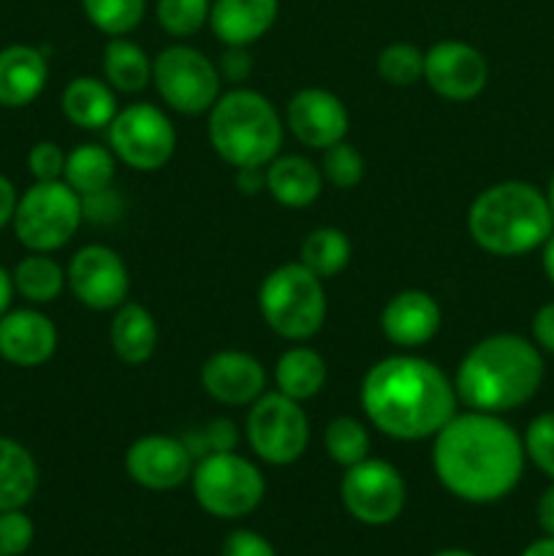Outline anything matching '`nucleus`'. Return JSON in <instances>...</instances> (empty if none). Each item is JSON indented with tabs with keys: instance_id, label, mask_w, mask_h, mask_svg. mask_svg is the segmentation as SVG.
Listing matches in <instances>:
<instances>
[{
	"instance_id": "nucleus-2",
	"label": "nucleus",
	"mask_w": 554,
	"mask_h": 556,
	"mask_svg": "<svg viewBox=\"0 0 554 556\" xmlns=\"http://www.w3.org/2000/svg\"><path fill=\"white\" fill-rule=\"evenodd\" d=\"M362 407L386 438H435L456 416V389L438 364L418 356H389L362 380Z\"/></svg>"
},
{
	"instance_id": "nucleus-41",
	"label": "nucleus",
	"mask_w": 554,
	"mask_h": 556,
	"mask_svg": "<svg viewBox=\"0 0 554 556\" xmlns=\"http://www.w3.org/2000/svg\"><path fill=\"white\" fill-rule=\"evenodd\" d=\"M119 212H123V206H119V199L112 193V188L81 199V215L96 223H112L114 217H119Z\"/></svg>"
},
{
	"instance_id": "nucleus-8",
	"label": "nucleus",
	"mask_w": 554,
	"mask_h": 556,
	"mask_svg": "<svg viewBox=\"0 0 554 556\" xmlns=\"http://www.w3.org/2000/svg\"><path fill=\"white\" fill-rule=\"evenodd\" d=\"M81 195L71 190L63 179L58 182H36L16 201L14 231L16 239L33 253H52L68 244L79 231Z\"/></svg>"
},
{
	"instance_id": "nucleus-24",
	"label": "nucleus",
	"mask_w": 554,
	"mask_h": 556,
	"mask_svg": "<svg viewBox=\"0 0 554 556\" xmlns=\"http://www.w3.org/2000/svg\"><path fill=\"white\" fill-rule=\"evenodd\" d=\"M114 356L128 367L150 362L158 348V324L147 307L136 302H123L112 318L109 329Z\"/></svg>"
},
{
	"instance_id": "nucleus-4",
	"label": "nucleus",
	"mask_w": 554,
	"mask_h": 556,
	"mask_svg": "<svg viewBox=\"0 0 554 556\" xmlns=\"http://www.w3.org/2000/svg\"><path fill=\"white\" fill-rule=\"evenodd\" d=\"M554 231L546 193L508 179L481 190L467 210V233L489 255L516 258L541 248Z\"/></svg>"
},
{
	"instance_id": "nucleus-29",
	"label": "nucleus",
	"mask_w": 554,
	"mask_h": 556,
	"mask_svg": "<svg viewBox=\"0 0 554 556\" xmlns=\"http://www.w3.org/2000/svg\"><path fill=\"white\" fill-rule=\"evenodd\" d=\"M351 239L340 231V228H315L304 237L302 242V258L299 264L307 266L315 277L329 280L337 277L348 264H351Z\"/></svg>"
},
{
	"instance_id": "nucleus-17",
	"label": "nucleus",
	"mask_w": 554,
	"mask_h": 556,
	"mask_svg": "<svg viewBox=\"0 0 554 556\" xmlns=\"http://www.w3.org/2000/svg\"><path fill=\"white\" fill-rule=\"evenodd\" d=\"M201 386L221 405H253L266 389V369L244 351H221L201 367Z\"/></svg>"
},
{
	"instance_id": "nucleus-52",
	"label": "nucleus",
	"mask_w": 554,
	"mask_h": 556,
	"mask_svg": "<svg viewBox=\"0 0 554 556\" xmlns=\"http://www.w3.org/2000/svg\"><path fill=\"white\" fill-rule=\"evenodd\" d=\"M0 556H3V554H0Z\"/></svg>"
},
{
	"instance_id": "nucleus-50",
	"label": "nucleus",
	"mask_w": 554,
	"mask_h": 556,
	"mask_svg": "<svg viewBox=\"0 0 554 556\" xmlns=\"http://www.w3.org/2000/svg\"><path fill=\"white\" fill-rule=\"evenodd\" d=\"M435 556H476V554L465 552V548H445V552H438Z\"/></svg>"
},
{
	"instance_id": "nucleus-22",
	"label": "nucleus",
	"mask_w": 554,
	"mask_h": 556,
	"mask_svg": "<svg viewBox=\"0 0 554 556\" xmlns=\"http://www.w3.org/2000/svg\"><path fill=\"white\" fill-rule=\"evenodd\" d=\"M324 174L313 161L302 155H277L266 166V193L282 206L302 210L318 201Z\"/></svg>"
},
{
	"instance_id": "nucleus-27",
	"label": "nucleus",
	"mask_w": 554,
	"mask_h": 556,
	"mask_svg": "<svg viewBox=\"0 0 554 556\" xmlns=\"http://www.w3.org/2000/svg\"><path fill=\"white\" fill-rule=\"evenodd\" d=\"M103 76L117 92H141L152 81V60L139 43L117 36L103 49Z\"/></svg>"
},
{
	"instance_id": "nucleus-5",
	"label": "nucleus",
	"mask_w": 554,
	"mask_h": 556,
	"mask_svg": "<svg viewBox=\"0 0 554 556\" xmlns=\"http://www.w3.org/2000/svg\"><path fill=\"white\" fill-rule=\"evenodd\" d=\"M210 144L228 166H269L282 147L277 109L261 92L237 87L210 109Z\"/></svg>"
},
{
	"instance_id": "nucleus-13",
	"label": "nucleus",
	"mask_w": 554,
	"mask_h": 556,
	"mask_svg": "<svg viewBox=\"0 0 554 556\" xmlns=\"http://www.w3.org/2000/svg\"><path fill=\"white\" fill-rule=\"evenodd\" d=\"M65 280H68L71 293L85 307L98 309V313L117 309L128 299V266L112 248H103V244H87L79 253H74Z\"/></svg>"
},
{
	"instance_id": "nucleus-37",
	"label": "nucleus",
	"mask_w": 554,
	"mask_h": 556,
	"mask_svg": "<svg viewBox=\"0 0 554 556\" xmlns=\"http://www.w3.org/2000/svg\"><path fill=\"white\" fill-rule=\"evenodd\" d=\"M36 538V527L22 508L3 510L0 514V554L3 556H22L33 546Z\"/></svg>"
},
{
	"instance_id": "nucleus-36",
	"label": "nucleus",
	"mask_w": 554,
	"mask_h": 556,
	"mask_svg": "<svg viewBox=\"0 0 554 556\" xmlns=\"http://www.w3.org/2000/svg\"><path fill=\"white\" fill-rule=\"evenodd\" d=\"M521 443H525L527 459L554 481V413H541L532 418Z\"/></svg>"
},
{
	"instance_id": "nucleus-3",
	"label": "nucleus",
	"mask_w": 554,
	"mask_h": 556,
	"mask_svg": "<svg viewBox=\"0 0 554 556\" xmlns=\"http://www.w3.org/2000/svg\"><path fill=\"white\" fill-rule=\"evenodd\" d=\"M541 348L519 334H492L476 342L456 367V400L470 410L503 413L527 405L543 383Z\"/></svg>"
},
{
	"instance_id": "nucleus-12",
	"label": "nucleus",
	"mask_w": 554,
	"mask_h": 556,
	"mask_svg": "<svg viewBox=\"0 0 554 556\" xmlns=\"http://www.w3.org/2000/svg\"><path fill=\"white\" fill-rule=\"evenodd\" d=\"M340 500L348 514L369 527H383L400 519L407 500L402 472L383 459H362L345 467L340 481Z\"/></svg>"
},
{
	"instance_id": "nucleus-46",
	"label": "nucleus",
	"mask_w": 554,
	"mask_h": 556,
	"mask_svg": "<svg viewBox=\"0 0 554 556\" xmlns=\"http://www.w3.org/2000/svg\"><path fill=\"white\" fill-rule=\"evenodd\" d=\"M16 190L14 185H11V179H5L3 174H0V228L9 226L11 220H14V212H16Z\"/></svg>"
},
{
	"instance_id": "nucleus-33",
	"label": "nucleus",
	"mask_w": 554,
	"mask_h": 556,
	"mask_svg": "<svg viewBox=\"0 0 554 556\" xmlns=\"http://www.w3.org/2000/svg\"><path fill=\"white\" fill-rule=\"evenodd\" d=\"M375 68H378V76L386 85L411 87L424 79V52L405 41L389 43V47L380 49Z\"/></svg>"
},
{
	"instance_id": "nucleus-45",
	"label": "nucleus",
	"mask_w": 554,
	"mask_h": 556,
	"mask_svg": "<svg viewBox=\"0 0 554 556\" xmlns=\"http://www.w3.org/2000/svg\"><path fill=\"white\" fill-rule=\"evenodd\" d=\"M536 519L546 535L554 538V483L549 489H543L541 497L536 503Z\"/></svg>"
},
{
	"instance_id": "nucleus-9",
	"label": "nucleus",
	"mask_w": 554,
	"mask_h": 556,
	"mask_svg": "<svg viewBox=\"0 0 554 556\" xmlns=\"http://www.w3.org/2000/svg\"><path fill=\"white\" fill-rule=\"evenodd\" d=\"M244 438L259 459L266 465L286 467L302 459L310 443V421L302 402L280 394H261L250 405L244 421Z\"/></svg>"
},
{
	"instance_id": "nucleus-25",
	"label": "nucleus",
	"mask_w": 554,
	"mask_h": 556,
	"mask_svg": "<svg viewBox=\"0 0 554 556\" xmlns=\"http://www.w3.org/2000/svg\"><path fill=\"white\" fill-rule=\"evenodd\" d=\"M38 489V465L16 440L0 438V514L25 508Z\"/></svg>"
},
{
	"instance_id": "nucleus-40",
	"label": "nucleus",
	"mask_w": 554,
	"mask_h": 556,
	"mask_svg": "<svg viewBox=\"0 0 554 556\" xmlns=\"http://www.w3.org/2000/svg\"><path fill=\"white\" fill-rule=\"evenodd\" d=\"M217 74L226 81H234V85L248 81L250 74H253V58H250L248 47H228L221 54V68H217Z\"/></svg>"
},
{
	"instance_id": "nucleus-39",
	"label": "nucleus",
	"mask_w": 554,
	"mask_h": 556,
	"mask_svg": "<svg viewBox=\"0 0 554 556\" xmlns=\"http://www.w3.org/2000/svg\"><path fill=\"white\" fill-rule=\"evenodd\" d=\"M221 556H277L275 546L253 530H234L223 541Z\"/></svg>"
},
{
	"instance_id": "nucleus-7",
	"label": "nucleus",
	"mask_w": 554,
	"mask_h": 556,
	"mask_svg": "<svg viewBox=\"0 0 554 556\" xmlns=\"http://www.w3.org/2000/svg\"><path fill=\"white\" fill-rule=\"evenodd\" d=\"M196 503L215 519H242L266 494L259 467L234 451H212L190 472Z\"/></svg>"
},
{
	"instance_id": "nucleus-47",
	"label": "nucleus",
	"mask_w": 554,
	"mask_h": 556,
	"mask_svg": "<svg viewBox=\"0 0 554 556\" xmlns=\"http://www.w3.org/2000/svg\"><path fill=\"white\" fill-rule=\"evenodd\" d=\"M14 277L9 275V271L0 266V318H3L5 313H9V304H11V296H14Z\"/></svg>"
},
{
	"instance_id": "nucleus-21",
	"label": "nucleus",
	"mask_w": 554,
	"mask_h": 556,
	"mask_svg": "<svg viewBox=\"0 0 554 556\" xmlns=\"http://www.w3.org/2000/svg\"><path fill=\"white\" fill-rule=\"evenodd\" d=\"M49 79L47 58L36 47L14 43L0 52V106L22 109L36 101Z\"/></svg>"
},
{
	"instance_id": "nucleus-35",
	"label": "nucleus",
	"mask_w": 554,
	"mask_h": 556,
	"mask_svg": "<svg viewBox=\"0 0 554 556\" xmlns=\"http://www.w3.org/2000/svg\"><path fill=\"white\" fill-rule=\"evenodd\" d=\"M320 174H324L335 188L351 190L364 179V157L358 155L356 147H351L345 139H342L324 150Z\"/></svg>"
},
{
	"instance_id": "nucleus-31",
	"label": "nucleus",
	"mask_w": 554,
	"mask_h": 556,
	"mask_svg": "<svg viewBox=\"0 0 554 556\" xmlns=\"http://www.w3.org/2000/svg\"><path fill=\"white\" fill-rule=\"evenodd\" d=\"M147 0H81V11L92 27L106 36H128L144 20Z\"/></svg>"
},
{
	"instance_id": "nucleus-18",
	"label": "nucleus",
	"mask_w": 554,
	"mask_h": 556,
	"mask_svg": "<svg viewBox=\"0 0 554 556\" xmlns=\"http://www.w3.org/2000/svg\"><path fill=\"white\" fill-rule=\"evenodd\" d=\"M58 351V329L38 309H14L0 318V356L14 367H41Z\"/></svg>"
},
{
	"instance_id": "nucleus-30",
	"label": "nucleus",
	"mask_w": 554,
	"mask_h": 556,
	"mask_svg": "<svg viewBox=\"0 0 554 556\" xmlns=\"http://www.w3.org/2000/svg\"><path fill=\"white\" fill-rule=\"evenodd\" d=\"M14 277V288L33 304H49L63 293L65 288V271L63 266L47 253H33L22 258L11 271Z\"/></svg>"
},
{
	"instance_id": "nucleus-49",
	"label": "nucleus",
	"mask_w": 554,
	"mask_h": 556,
	"mask_svg": "<svg viewBox=\"0 0 554 556\" xmlns=\"http://www.w3.org/2000/svg\"><path fill=\"white\" fill-rule=\"evenodd\" d=\"M521 556H554V538L546 535L541 538V541L530 543V546L521 552Z\"/></svg>"
},
{
	"instance_id": "nucleus-44",
	"label": "nucleus",
	"mask_w": 554,
	"mask_h": 556,
	"mask_svg": "<svg viewBox=\"0 0 554 556\" xmlns=\"http://www.w3.org/2000/svg\"><path fill=\"white\" fill-rule=\"evenodd\" d=\"M237 188L244 195H255L261 190H266V166H244L237 168V177H234Z\"/></svg>"
},
{
	"instance_id": "nucleus-48",
	"label": "nucleus",
	"mask_w": 554,
	"mask_h": 556,
	"mask_svg": "<svg viewBox=\"0 0 554 556\" xmlns=\"http://www.w3.org/2000/svg\"><path fill=\"white\" fill-rule=\"evenodd\" d=\"M541 264H543V275H546L549 282L554 286V231L552 237L541 244Z\"/></svg>"
},
{
	"instance_id": "nucleus-16",
	"label": "nucleus",
	"mask_w": 554,
	"mask_h": 556,
	"mask_svg": "<svg viewBox=\"0 0 554 556\" xmlns=\"http://www.w3.org/2000/svg\"><path fill=\"white\" fill-rule=\"evenodd\" d=\"M286 123L291 134L310 150H326L345 139L348 109L335 92L320 87H304L288 101Z\"/></svg>"
},
{
	"instance_id": "nucleus-15",
	"label": "nucleus",
	"mask_w": 554,
	"mask_h": 556,
	"mask_svg": "<svg viewBox=\"0 0 554 556\" xmlns=\"http://www.w3.org/2000/svg\"><path fill=\"white\" fill-rule=\"evenodd\" d=\"M125 470L150 492H172L193 472V451L188 443L168 434H147L125 451Z\"/></svg>"
},
{
	"instance_id": "nucleus-26",
	"label": "nucleus",
	"mask_w": 554,
	"mask_h": 556,
	"mask_svg": "<svg viewBox=\"0 0 554 556\" xmlns=\"http://www.w3.org/2000/svg\"><path fill=\"white\" fill-rule=\"evenodd\" d=\"M275 383L277 391L291 396V400H313L315 394H320V389L326 383L324 356L318 351H313V348H291V351H286L277 358Z\"/></svg>"
},
{
	"instance_id": "nucleus-28",
	"label": "nucleus",
	"mask_w": 554,
	"mask_h": 556,
	"mask_svg": "<svg viewBox=\"0 0 554 556\" xmlns=\"http://www.w3.org/2000/svg\"><path fill=\"white\" fill-rule=\"evenodd\" d=\"M114 168H117V161L112 150L101 144H79L65 157L63 182L85 199V195L112 188Z\"/></svg>"
},
{
	"instance_id": "nucleus-10",
	"label": "nucleus",
	"mask_w": 554,
	"mask_h": 556,
	"mask_svg": "<svg viewBox=\"0 0 554 556\" xmlns=\"http://www.w3.org/2000/svg\"><path fill=\"white\" fill-rule=\"evenodd\" d=\"M152 81L163 101L179 114H204L221 98L215 63L188 43H172L152 60Z\"/></svg>"
},
{
	"instance_id": "nucleus-6",
	"label": "nucleus",
	"mask_w": 554,
	"mask_h": 556,
	"mask_svg": "<svg viewBox=\"0 0 554 556\" xmlns=\"http://www.w3.org/2000/svg\"><path fill=\"white\" fill-rule=\"evenodd\" d=\"M259 309L266 326L282 340H310L326 320L324 280L299 261L277 266L261 282Z\"/></svg>"
},
{
	"instance_id": "nucleus-19",
	"label": "nucleus",
	"mask_w": 554,
	"mask_h": 556,
	"mask_svg": "<svg viewBox=\"0 0 554 556\" xmlns=\"http://www.w3.org/2000/svg\"><path fill=\"white\" fill-rule=\"evenodd\" d=\"M440 304L427 291H402L380 313V331L396 348H421L438 334Z\"/></svg>"
},
{
	"instance_id": "nucleus-38",
	"label": "nucleus",
	"mask_w": 554,
	"mask_h": 556,
	"mask_svg": "<svg viewBox=\"0 0 554 556\" xmlns=\"http://www.w3.org/2000/svg\"><path fill=\"white\" fill-rule=\"evenodd\" d=\"M65 152L54 141H38L27 152V168L36 182H58L65 174Z\"/></svg>"
},
{
	"instance_id": "nucleus-23",
	"label": "nucleus",
	"mask_w": 554,
	"mask_h": 556,
	"mask_svg": "<svg viewBox=\"0 0 554 556\" xmlns=\"http://www.w3.org/2000/svg\"><path fill=\"white\" fill-rule=\"evenodd\" d=\"M63 114L81 130H103L117 117V98L109 81L76 76L63 90Z\"/></svg>"
},
{
	"instance_id": "nucleus-11",
	"label": "nucleus",
	"mask_w": 554,
	"mask_h": 556,
	"mask_svg": "<svg viewBox=\"0 0 554 556\" xmlns=\"http://www.w3.org/2000/svg\"><path fill=\"white\" fill-rule=\"evenodd\" d=\"M109 147L114 157L136 172H158L177 147V130L155 103H130L109 125Z\"/></svg>"
},
{
	"instance_id": "nucleus-51",
	"label": "nucleus",
	"mask_w": 554,
	"mask_h": 556,
	"mask_svg": "<svg viewBox=\"0 0 554 556\" xmlns=\"http://www.w3.org/2000/svg\"><path fill=\"white\" fill-rule=\"evenodd\" d=\"M546 201H549V210H552V215H554V172H552V179H549V188H546Z\"/></svg>"
},
{
	"instance_id": "nucleus-43",
	"label": "nucleus",
	"mask_w": 554,
	"mask_h": 556,
	"mask_svg": "<svg viewBox=\"0 0 554 556\" xmlns=\"http://www.w3.org/2000/svg\"><path fill=\"white\" fill-rule=\"evenodd\" d=\"M206 438H210L212 451H234L237 445V427L231 421H212L206 427Z\"/></svg>"
},
{
	"instance_id": "nucleus-20",
	"label": "nucleus",
	"mask_w": 554,
	"mask_h": 556,
	"mask_svg": "<svg viewBox=\"0 0 554 556\" xmlns=\"http://www.w3.org/2000/svg\"><path fill=\"white\" fill-rule=\"evenodd\" d=\"M277 14L280 0H215L210 25L226 47H250L272 30Z\"/></svg>"
},
{
	"instance_id": "nucleus-34",
	"label": "nucleus",
	"mask_w": 554,
	"mask_h": 556,
	"mask_svg": "<svg viewBox=\"0 0 554 556\" xmlns=\"http://www.w3.org/2000/svg\"><path fill=\"white\" fill-rule=\"evenodd\" d=\"M212 0H158V25L174 38H188L210 22Z\"/></svg>"
},
{
	"instance_id": "nucleus-1",
	"label": "nucleus",
	"mask_w": 554,
	"mask_h": 556,
	"mask_svg": "<svg viewBox=\"0 0 554 556\" xmlns=\"http://www.w3.org/2000/svg\"><path fill=\"white\" fill-rule=\"evenodd\" d=\"M525 443L494 413H456L432 445V467L445 492L473 505L508 497L525 472Z\"/></svg>"
},
{
	"instance_id": "nucleus-42",
	"label": "nucleus",
	"mask_w": 554,
	"mask_h": 556,
	"mask_svg": "<svg viewBox=\"0 0 554 556\" xmlns=\"http://www.w3.org/2000/svg\"><path fill=\"white\" fill-rule=\"evenodd\" d=\"M532 342L543 351L554 353V302H546L532 315Z\"/></svg>"
},
{
	"instance_id": "nucleus-32",
	"label": "nucleus",
	"mask_w": 554,
	"mask_h": 556,
	"mask_svg": "<svg viewBox=\"0 0 554 556\" xmlns=\"http://www.w3.org/2000/svg\"><path fill=\"white\" fill-rule=\"evenodd\" d=\"M326 454L340 467H353L369 456V434L358 418L340 416L324 432Z\"/></svg>"
},
{
	"instance_id": "nucleus-14",
	"label": "nucleus",
	"mask_w": 554,
	"mask_h": 556,
	"mask_svg": "<svg viewBox=\"0 0 554 556\" xmlns=\"http://www.w3.org/2000/svg\"><path fill=\"white\" fill-rule=\"evenodd\" d=\"M424 81L445 101H473L489 81L487 58L473 43L445 38L424 52Z\"/></svg>"
}]
</instances>
